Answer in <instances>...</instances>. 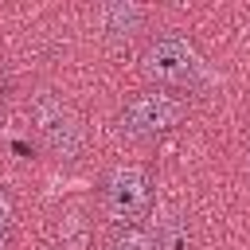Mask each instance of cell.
Wrapping results in <instances>:
<instances>
[{
    "label": "cell",
    "instance_id": "obj_1",
    "mask_svg": "<svg viewBox=\"0 0 250 250\" xmlns=\"http://www.w3.org/2000/svg\"><path fill=\"white\" fill-rule=\"evenodd\" d=\"M141 70L160 82V86H199L203 82V59L195 55V47L180 35H160L156 43H148L145 59H141Z\"/></svg>",
    "mask_w": 250,
    "mask_h": 250
},
{
    "label": "cell",
    "instance_id": "obj_2",
    "mask_svg": "<svg viewBox=\"0 0 250 250\" xmlns=\"http://www.w3.org/2000/svg\"><path fill=\"white\" fill-rule=\"evenodd\" d=\"M31 117H35V133H39V141H43V148L51 156H59V160L78 156V148H82V125H78L74 109L62 98L39 94L31 102Z\"/></svg>",
    "mask_w": 250,
    "mask_h": 250
},
{
    "label": "cell",
    "instance_id": "obj_3",
    "mask_svg": "<svg viewBox=\"0 0 250 250\" xmlns=\"http://www.w3.org/2000/svg\"><path fill=\"white\" fill-rule=\"evenodd\" d=\"M148 199H152V191H148V176H145V168H137V164H121V168H113V172L105 176L102 203H105L109 219H121V223L141 219V215L148 211Z\"/></svg>",
    "mask_w": 250,
    "mask_h": 250
},
{
    "label": "cell",
    "instance_id": "obj_4",
    "mask_svg": "<svg viewBox=\"0 0 250 250\" xmlns=\"http://www.w3.org/2000/svg\"><path fill=\"white\" fill-rule=\"evenodd\" d=\"M180 113H184V102H176L172 94H156L152 90V94H141V98H133L125 105L121 129L129 137H156V133L172 129L180 121Z\"/></svg>",
    "mask_w": 250,
    "mask_h": 250
},
{
    "label": "cell",
    "instance_id": "obj_5",
    "mask_svg": "<svg viewBox=\"0 0 250 250\" xmlns=\"http://www.w3.org/2000/svg\"><path fill=\"white\" fill-rule=\"evenodd\" d=\"M152 246L156 250H191V223L180 211H164L152 227Z\"/></svg>",
    "mask_w": 250,
    "mask_h": 250
},
{
    "label": "cell",
    "instance_id": "obj_6",
    "mask_svg": "<svg viewBox=\"0 0 250 250\" xmlns=\"http://www.w3.org/2000/svg\"><path fill=\"white\" fill-rule=\"evenodd\" d=\"M141 20H145V12L137 4H105V8H98V23H102V31L109 39H133Z\"/></svg>",
    "mask_w": 250,
    "mask_h": 250
},
{
    "label": "cell",
    "instance_id": "obj_7",
    "mask_svg": "<svg viewBox=\"0 0 250 250\" xmlns=\"http://www.w3.org/2000/svg\"><path fill=\"white\" fill-rule=\"evenodd\" d=\"M109 250H152V238L141 234V230H125V234H117L109 242Z\"/></svg>",
    "mask_w": 250,
    "mask_h": 250
},
{
    "label": "cell",
    "instance_id": "obj_8",
    "mask_svg": "<svg viewBox=\"0 0 250 250\" xmlns=\"http://www.w3.org/2000/svg\"><path fill=\"white\" fill-rule=\"evenodd\" d=\"M8 219H12V207H8V199H4V191H0V250H4V234H8Z\"/></svg>",
    "mask_w": 250,
    "mask_h": 250
}]
</instances>
